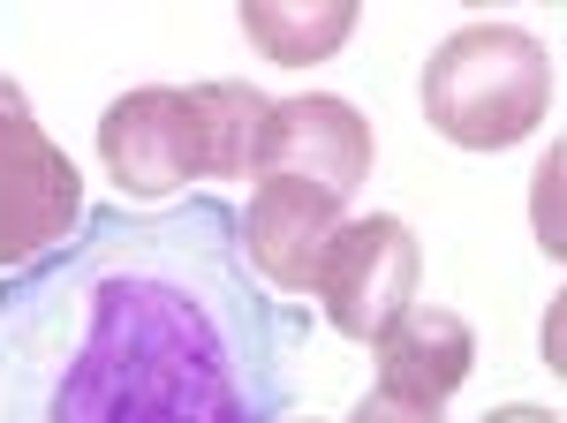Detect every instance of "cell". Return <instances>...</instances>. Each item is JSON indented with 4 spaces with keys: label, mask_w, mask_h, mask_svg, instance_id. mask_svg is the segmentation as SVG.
<instances>
[{
    "label": "cell",
    "mask_w": 567,
    "mask_h": 423,
    "mask_svg": "<svg viewBox=\"0 0 567 423\" xmlns=\"http://www.w3.org/2000/svg\"><path fill=\"white\" fill-rule=\"evenodd\" d=\"M288 340L227 197L106 205L0 288V423H280Z\"/></svg>",
    "instance_id": "6da1fadb"
},
{
    "label": "cell",
    "mask_w": 567,
    "mask_h": 423,
    "mask_svg": "<svg viewBox=\"0 0 567 423\" xmlns=\"http://www.w3.org/2000/svg\"><path fill=\"white\" fill-rule=\"evenodd\" d=\"M272 99L258 84H136L99 114V159L130 197H182V182H258Z\"/></svg>",
    "instance_id": "7a4b0ae2"
},
{
    "label": "cell",
    "mask_w": 567,
    "mask_h": 423,
    "mask_svg": "<svg viewBox=\"0 0 567 423\" xmlns=\"http://www.w3.org/2000/svg\"><path fill=\"white\" fill-rule=\"evenodd\" d=\"M553 53L523 23H462L424 61V122L462 152H507L553 114Z\"/></svg>",
    "instance_id": "3957f363"
},
{
    "label": "cell",
    "mask_w": 567,
    "mask_h": 423,
    "mask_svg": "<svg viewBox=\"0 0 567 423\" xmlns=\"http://www.w3.org/2000/svg\"><path fill=\"white\" fill-rule=\"evenodd\" d=\"M84 227V182L31 114L16 76H0V272L53 257Z\"/></svg>",
    "instance_id": "277c9868"
},
{
    "label": "cell",
    "mask_w": 567,
    "mask_h": 423,
    "mask_svg": "<svg viewBox=\"0 0 567 423\" xmlns=\"http://www.w3.org/2000/svg\"><path fill=\"white\" fill-rule=\"evenodd\" d=\"M416 280H424V250L409 235V219L393 212H363V219H341L333 243L318 257V280L310 296L326 302L333 333L349 340H379L416 302Z\"/></svg>",
    "instance_id": "5b68a950"
},
{
    "label": "cell",
    "mask_w": 567,
    "mask_h": 423,
    "mask_svg": "<svg viewBox=\"0 0 567 423\" xmlns=\"http://www.w3.org/2000/svg\"><path fill=\"white\" fill-rule=\"evenodd\" d=\"M371 159H379V136H371V122L355 114L349 99H333V91L272 99L265 144H258V182L280 174V182H310V189L349 205L355 189L371 182Z\"/></svg>",
    "instance_id": "8992f818"
},
{
    "label": "cell",
    "mask_w": 567,
    "mask_h": 423,
    "mask_svg": "<svg viewBox=\"0 0 567 423\" xmlns=\"http://www.w3.org/2000/svg\"><path fill=\"white\" fill-rule=\"evenodd\" d=\"M341 212H349L341 197H326L310 182L265 174L258 189H250V205H243V257H250V272H258L265 288H280V296H310L318 257L333 243Z\"/></svg>",
    "instance_id": "52a82bcc"
},
{
    "label": "cell",
    "mask_w": 567,
    "mask_h": 423,
    "mask_svg": "<svg viewBox=\"0 0 567 423\" xmlns=\"http://www.w3.org/2000/svg\"><path fill=\"white\" fill-rule=\"evenodd\" d=\"M371 348H379V393L424 401V409H446L462 393V379H470V363H477L470 318H454L439 302H409Z\"/></svg>",
    "instance_id": "ba28073f"
},
{
    "label": "cell",
    "mask_w": 567,
    "mask_h": 423,
    "mask_svg": "<svg viewBox=\"0 0 567 423\" xmlns=\"http://www.w3.org/2000/svg\"><path fill=\"white\" fill-rule=\"evenodd\" d=\"M355 31V0H243V39L280 69L333 61Z\"/></svg>",
    "instance_id": "9c48e42d"
},
{
    "label": "cell",
    "mask_w": 567,
    "mask_h": 423,
    "mask_svg": "<svg viewBox=\"0 0 567 423\" xmlns=\"http://www.w3.org/2000/svg\"><path fill=\"white\" fill-rule=\"evenodd\" d=\"M341 423H446L439 409H424V401H393V393H363Z\"/></svg>",
    "instance_id": "30bf717a"
},
{
    "label": "cell",
    "mask_w": 567,
    "mask_h": 423,
    "mask_svg": "<svg viewBox=\"0 0 567 423\" xmlns=\"http://www.w3.org/2000/svg\"><path fill=\"white\" fill-rule=\"evenodd\" d=\"M553 174H560V152L545 159V174H537V235H545V257H560V227H553Z\"/></svg>",
    "instance_id": "8fae6325"
},
{
    "label": "cell",
    "mask_w": 567,
    "mask_h": 423,
    "mask_svg": "<svg viewBox=\"0 0 567 423\" xmlns=\"http://www.w3.org/2000/svg\"><path fill=\"white\" fill-rule=\"evenodd\" d=\"M477 423H567L560 409H529V401H507V409H492V416H477Z\"/></svg>",
    "instance_id": "7c38bea8"
},
{
    "label": "cell",
    "mask_w": 567,
    "mask_h": 423,
    "mask_svg": "<svg viewBox=\"0 0 567 423\" xmlns=\"http://www.w3.org/2000/svg\"><path fill=\"white\" fill-rule=\"evenodd\" d=\"M280 423H318V416H280Z\"/></svg>",
    "instance_id": "4fadbf2b"
}]
</instances>
